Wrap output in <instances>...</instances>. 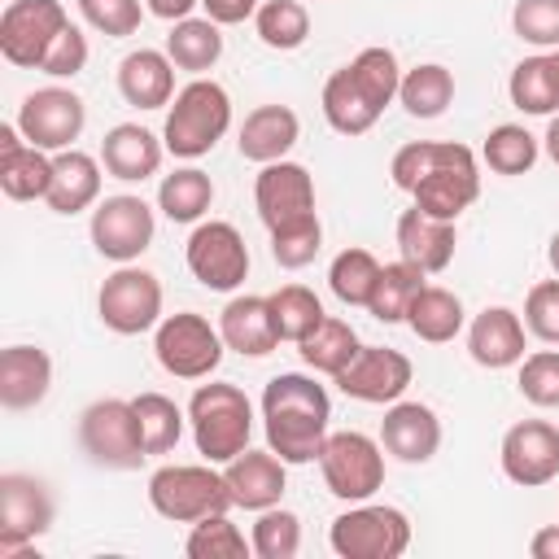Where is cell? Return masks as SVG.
Segmentation results:
<instances>
[{
  "label": "cell",
  "mask_w": 559,
  "mask_h": 559,
  "mask_svg": "<svg viewBox=\"0 0 559 559\" xmlns=\"http://www.w3.org/2000/svg\"><path fill=\"white\" fill-rule=\"evenodd\" d=\"M393 183L415 197V205L432 218H459L480 197V170L467 144L454 140H415L393 153Z\"/></svg>",
  "instance_id": "cell-1"
},
{
  "label": "cell",
  "mask_w": 559,
  "mask_h": 559,
  "mask_svg": "<svg viewBox=\"0 0 559 559\" xmlns=\"http://www.w3.org/2000/svg\"><path fill=\"white\" fill-rule=\"evenodd\" d=\"M328 419H332V402L314 376L280 371L266 380L262 389L266 445L284 463H314L328 441Z\"/></svg>",
  "instance_id": "cell-2"
},
{
  "label": "cell",
  "mask_w": 559,
  "mask_h": 559,
  "mask_svg": "<svg viewBox=\"0 0 559 559\" xmlns=\"http://www.w3.org/2000/svg\"><path fill=\"white\" fill-rule=\"evenodd\" d=\"M402 87V66L389 48L371 44L362 48L349 66L332 70L323 83V118L341 135H362L376 127L389 100H397Z\"/></svg>",
  "instance_id": "cell-3"
},
{
  "label": "cell",
  "mask_w": 559,
  "mask_h": 559,
  "mask_svg": "<svg viewBox=\"0 0 559 559\" xmlns=\"http://www.w3.org/2000/svg\"><path fill=\"white\" fill-rule=\"evenodd\" d=\"M188 424H192L197 454L205 463H231L240 450H249L253 406H249L245 389H236L227 380H210V384H197V393L188 402Z\"/></svg>",
  "instance_id": "cell-4"
},
{
  "label": "cell",
  "mask_w": 559,
  "mask_h": 559,
  "mask_svg": "<svg viewBox=\"0 0 559 559\" xmlns=\"http://www.w3.org/2000/svg\"><path fill=\"white\" fill-rule=\"evenodd\" d=\"M227 127H231V96H227V87L197 74L188 87L175 92L166 127H162V140H166V153L192 162V157H205L227 135Z\"/></svg>",
  "instance_id": "cell-5"
},
{
  "label": "cell",
  "mask_w": 559,
  "mask_h": 559,
  "mask_svg": "<svg viewBox=\"0 0 559 559\" xmlns=\"http://www.w3.org/2000/svg\"><path fill=\"white\" fill-rule=\"evenodd\" d=\"M148 502L162 520L197 524L214 511H227L231 493H227L223 472H214L210 463H170L148 476Z\"/></svg>",
  "instance_id": "cell-6"
},
{
  "label": "cell",
  "mask_w": 559,
  "mask_h": 559,
  "mask_svg": "<svg viewBox=\"0 0 559 559\" xmlns=\"http://www.w3.org/2000/svg\"><path fill=\"white\" fill-rule=\"evenodd\" d=\"M79 445L96 467L109 472H131L148 459L135 406L122 397H100L79 415Z\"/></svg>",
  "instance_id": "cell-7"
},
{
  "label": "cell",
  "mask_w": 559,
  "mask_h": 559,
  "mask_svg": "<svg viewBox=\"0 0 559 559\" xmlns=\"http://www.w3.org/2000/svg\"><path fill=\"white\" fill-rule=\"evenodd\" d=\"M223 349H227L223 332L197 310L166 314L153 332V354H157L162 371L175 380H205L223 362Z\"/></svg>",
  "instance_id": "cell-8"
},
{
  "label": "cell",
  "mask_w": 559,
  "mask_h": 559,
  "mask_svg": "<svg viewBox=\"0 0 559 559\" xmlns=\"http://www.w3.org/2000/svg\"><path fill=\"white\" fill-rule=\"evenodd\" d=\"M328 542L341 559H397L411 546V520L397 507L358 502L332 520Z\"/></svg>",
  "instance_id": "cell-9"
},
{
  "label": "cell",
  "mask_w": 559,
  "mask_h": 559,
  "mask_svg": "<svg viewBox=\"0 0 559 559\" xmlns=\"http://www.w3.org/2000/svg\"><path fill=\"white\" fill-rule=\"evenodd\" d=\"M96 314L118 336H140L162 323V280L144 266L122 262L96 293Z\"/></svg>",
  "instance_id": "cell-10"
},
{
  "label": "cell",
  "mask_w": 559,
  "mask_h": 559,
  "mask_svg": "<svg viewBox=\"0 0 559 559\" xmlns=\"http://www.w3.org/2000/svg\"><path fill=\"white\" fill-rule=\"evenodd\" d=\"M384 445L371 441L367 432H328L323 454H319V472L328 493H336L341 502H367L380 485H384Z\"/></svg>",
  "instance_id": "cell-11"
},
{
  "label": "cell",
  "mask_w": 559,
  "mask_h": 559,
  "mask_svg": "<svg viewBox=\"0 0 559 559\" xmlns=\"http://www.w3.org/2000/svg\"><path fill=\"white\" fill-rule=\"evenodd\" d=\"M66 26L61 0H9L0 13V57L17 70H39Z\"/></svg>",
  "instance_id": "cell-12"
},
{
  "label": "cell",
  "mask_w": 559,
  "mask_h": 559,
  "mask_svg": "<svg viewBox=\"0 0 559 559\" xmlns=\"http://www.w3.org/2000/svg\"><path fill=\"white\" fill-rule=\"evenodd\" d=\"M52 528V493L44 480L0 476V559H31V542Z\"/></svg>",
  "instance_id": "cell-13"
},
{
  "label": "cell",
  "mask_w": 559,
  "mask_h": 559,
  "mask_svg": "<svg viewBox=\"0 0 559 559\" xmlns=\"http://www.w3.org/2000/svg\"><path fill=\"white\" fill-rule=\"evenodd\" d=\"M188 271L197 284L214 288V293H231L245 284L249 275V249H245V236L223 223V218H210V223H197L192 236H188Z\"/></svg>",
  "instance_id": "cell-14"
},
{
  "label": "cell",
  "mask_w": 559,
  "mask_h": 559,
  "mask_svg": "<svg viewBox=\"0 0 559 559\" xmlns=\"http://www.w3.org/2000/svg\"><path fill=\"white\" fill-rule=\"evenodd\" d=\"M83 122H87V109L70 87H35L17 105V131L26 135V144L44 153L74 148V140L83 135Z\"/></svg>",
  "instance_id": "cell-15"
},
{
  "label": "cell",
  "mask_w": 559,
  "mask_h": 559,
  "mask_svg": "<svg viewBox=\"0 0 559 559\" xmlns=\"http://www.w3.org/2000/svg\"><path fill=\"white\" fill-rule=\"evenodd\" d=\"M153 210L144 197H131V192H118V197H105L96 210H92V245L100 258L109 262H135L148 245H153Z\"/></svg>",
  "instance_id": "cell-16"
},
{
  "label": "cell",
  "mask_w": 559,
  "mask_h": 559,
  "mask_svg": "<svg viewBox=\"0 0 559 559\" xmlns=\"http://www.w3.org/2000/svg\"><path fill=\"white\" fill-rule=\"evenodd\" d=\"M411 376H415V367H411V358H406L402 349L362 345V349L349 358V367H345L341 376H332V380H336V389H341L345 397H354V402L389 406V402H397V397L411 389Z\"/></svg>",
  "instance_id": "cell-17"
},
{
  "label": "cell",
  "mask_w": 559,
  "mask_h": 559,
  "mask_svg": "<svg viewBox=\"0 0 559 559\" xmlns=\"http://www.w3.org/2000/svg\"><path fill=\"white\" fill-rule=\"evenodd\" d=\"M502 472L507 480L537 489L559 476V428L546 419H520L502 437Z\"/></svg>",
  "instance_id": "cell-18"
},
{
  "label": "cell",
  "mask_w": 559,
  "mask_h": 559,
  "mask_svg": "<svg viewBox=\"0 0 559 559\" xmlns=\"http://www.w3.org/2000/svg\"><path fill=\"white\" fill-rule=\"evenodd\" d=\"M253 205H258V218L271 227L280 223H293L301 214H314V179L306 166L297 162H266L253 179Z\"/></svg>",
  "instance_id": "cell-19"
},
{
  "label": "cell",
  "mask_w": 559,
  "mask_h": 559,
  "mask_svg": "<svg viewBox=\"0 0 559 559\" xmlns=\"http://www.w3.org/2000/svg\"><path fill=\"white\" fill-rule=\"evenodd\" d=\"M284 459L266 445V450H240L231 463H223V480L231 493V507L245 511H266L280 507L284 498Z\"/></svg>",
  "instance_id": "cell-20"
},
{
  "label": "cell",
  "mask_w": 559,
  "mask_h": 559,
  "mask_svg": "<svg viewBox=\"0 0 559 559\" xmlns=\"http://www.w3.org/2000/svg\"><path fill=\"white\" fill-rule=\"evenodd\" d=\"M52 183V157L17 131V122L0 127V188L9 201H44Z\"/></svg>",
  "instance_id": "cell-21"
},
{
  "label": "cell",
  "mask_w": 559,
  "mask_h": 559,
  "mask_svg": "<svg viewBox=\"0 0 559 559\" xmlns=\"http://www.w3.org/2000/svg\"><path fill=\"white\" fill-rule=\"evenodd\" d=\"M380 445L402 463H428L441 445V419L424 402H389L380 424Z\"/></svg>",
  "instance_id": "cell-22"
},
{
  "label": "cell",
  "mask_w": 559,
  "mask_h": 559,
  "mask_svg": "<svg viewBox=\"0 0 559 559\" xmlns=\"http://www.w3.org/2000/svg\"><path fill=\"white\" fill-rule=\"evenodd\" d=\"M524 319L515 314V310H507V306H485L476 319H472V328H467V354H472V362H480V367H489V371H502V367H515L520 358H524Z\"/></svg>",
  "instance_id": "cell-23"
},
{
  "label": "cell",
  "mask_w": 559,
  "mask_h": 559,
  "mask_svg": "<svg viewBox=\"0 0 559 559\" xmlns=\"http://www.w3.org/2000/svg\"><path fill=\"white\" fill-rule=\"evenodd\" d=\"M162 153H166V140H157L148 127L140 122H118L105 131L100 140V166L122 179V183H140L148 175H157L162 166Z\"/></svg>",
  "instance_id": "cell-24"
},
{
  "label": "cell",
  "mask_w": 559,
  "mask_h": 559,
  "mask_svg": "<svg viewBox=\"0 0 559 559\" xmlns=\"http://www.w3.org/2000/svg\"><path fill=\"white\" fill-rule=\"evenodd\" d=\"M118 92L135 109H162L175 100V61L157 48H135L118 61Z\"/></svg>",
  "instance_id": "cell-25"
},
{
  "label": "cell",
  "mask_w": 559,
  "mask_h": 559,
  "mask_svg": "<svg viewBox=\"0 0 559 559\" xmlns=\"http://www.w3.org/2000/svg\"><path fill=\"white\" fill-rule=\"evenodd\" d=\"M52 358L39 345H9L0 354V402L9 411H31L48 397Z\"/></svg>",
  "instance_id": "cell-26"
},
{
  "label": "cell",
  "mask_w": 559,
  "mask_h": 559,
  "mask_svg": "<svg viewBox=\"0 0 559 559\" xmlns=\"http://www.w3.org/2000/svg\"><path fill=\"white\" fill-rule=\"evenodd\" d=\"M397 249L406 262H415L424 275H437L450 266L454 258V223L450 218H432L419 205L402 210L397 218Z\"/></svg>",
  "instance_id": "cell-27"
},
{
  "label": "cell",
  "mask_w": 559,
  "mask_h": 559,
  "mask_svg": "<svg viewBox=\"0 0 559 559\" xmlns=\"http://www.w3.org/2000/svg\"><path fill=\"white\" fill-rule=\"evenodd\" d=\"M218 332L227 341V349L245 354V358H266L275 345H280V332H275V319H271V301L266 297H231L218 314Z\"/></svg>",
  "instance_id": "cell-28"
},
{
  "label": "cell",
  "mask_w": 559,
  "mask_h": 559,
  "mask_svg": "<svg viewBox=\"0 0 559 559\" xmlns=\"http://www.w3.org/2000/svg\"><path fill=\"white\" fill-rule=\"evenodd\" d=\"M297 135H301V122H297V114L288 105H258V109L245 114L236 144H240L245 162L266 166V162H280L297 144Z\"/></svg>",
  "instance_id": "cell-29"
},
{
  "label": "cell",
  "mask_w": 559,
  "mask_h": 559,
  "mask_svg": "<svg viewBox=\"0 0 559 559\" xmlns=\"http://www.w3.org/2000/svg\"><path fill=\"white\" fill-rule=\"evenodd\" d=\"M100 197V162L83 148H61L52 157V183H48V210L52 214H79L96 205Z\"/></svg>",
  "instance_id": "cell-30"
},
{
  "label": "cell",
  "mask_w": 559,
  "mask_h": 559,
  "mask_svg": "<svg viewBox=\"0 0 559 559\" xmlns=\"http://www.w3.org/2000/svg\"><path fill=\"white\" fill-rule=\"evenodd\" d=\"M463 301L450 293V288H441V284H424L419 293H415V301H411V310H406V323H411V332L419 336V341H428V345H445V341H454L459 332H463Z\"/></svg>",
  "instance_id": "cell-31"
},
{
  "label": "cell",
  "mask_w": 559,
  "mask_h": 559,
  "mask_svg": "<svg viewBox=\"0 0 559 559\" xmlns=\"http://www.w3.org/2000/svg\"><path fill=\"white\" fill-rule=\"evenodd\" d=\"M166 57L175 61V70H188V74L214 70V61L223 57L218 22H210V17H183V22H175L170 35H166Z\"/></svg>",
  "instance_id": "cell-32"
},
{
  "label": "cell",
  "mask_w": 559,
  "mask_h": 559,
  "mask_svg": "<svg viewBox=\"0 0 559 559\" xmlns=\"http://www.w3.org/2000/svg\"><path fill=\"white\" fill-rule=\"evenodd\" d=\"M397 100L411 118H441L454 100V74L437 61H424L415 70L402 74V87H397Z\"/></svg>",
  "instance_id": "cell-33"
},
{
  "label": "cell",
  "mask_w": 559,
  "mask_h": 559,
  "mask_svg": "<svg viewBox=\"0 0 559 559\" xmlns=\"http://www.w3.org/2000/svg\"><path fill=\"white\" fill-rule=\"evenodd\" d=\"M419 288H424V271L415 262H406V258L384 262L376 288H371V301H367L371 319H380V323H406V310H411V301H415Z\"/></svg>",
  "instance_id": "cell-34"
},
{
  "label": "cell",
  "mask_w": 559,
  "mask_h": 559,
  "mask_svg": "<svg viewBox=\"0 0 559 559\" xmlns=\"http://www.w3.org/2000/svg\"><path fill=\"white\" fill-rule=\"evenodd\" d=\"M210 205H214V179L197 166H183V170L166 175L162 188H157V210L170 223H197Z\"/></svg>",
  "instance_id": "cell-35"
},
{
  "label": "cell",
  "mask_w": 559,
  "mask_h": 559,
  "mask_svg": "<svg viewBox=\"0 0 559 559\" xmlns=\"http://www.w3.org/2000/svg\"><path fill=\"white\" fill-rule=\"evenodd\" d=\"M358 349H362L358 332H354L345 319H332V314H323V323L301 341L306 367H314V371H323V376H341Z\"/></svg>",
  "instance_id": "cell-36"
},
{
  "label": "cell",
  "mask_w": 559,
  "mask_h": 559,
  "mask_svg": "<svg viewBox=\"0 0 559 559\" xmlns=\"http://www.w3.org/2000/svg\"><path fill=\"white\" fill-rule=\"evenodd\" d=\"M511 105L524 114H555L559 109V79L550 57H524L507 79Z\"/></svg>",
  "instance_id": "cell-37"
},
{
  "label": "cell",
  "mask_w": 559,
  "mask_h": 559,
  "mask_svg": "<svg viewBox=\"0 0 559 559\" xmlns=\"http://www.w3.org/2000/svg\"><path fill=\"white\" fill-rule=\"evenodd\" d=\"M271 319H275V332H280V341H306L319 323H323V301L306 288V284H284V288H275L271 297Z\"/></svg>",
  "instance_id": "cell-38"
},
{
  "label": "cell",
  "mask_w": 559,
  "mask_h": 559,
  "mask_svg": "<svg viewBox=\"0 0 559 559\" xmlns=\"http://www.w3.org/2000/svg\"><path fill=\"white\" fill-rule=\"evenodd\" d=\"M253 31H258V39H262L266 48L293 52V48H301L306 35H310V13H306V4H297V0H262L258 13H253Z\"/></svg>",
  "instance_id": "cell-39"
},
{
  "label": "cell",
  "mask_w": 559,
  "mask_h": 559,
  "mask_svg": "<svg viewBox=\"0 0 559 559\" xmlns=\"http://www.w3.org/2000/svg\"><path fill=\"white\" fill-rule=\"evenodd\" d=\"M135 419H140V437L148 454H170L183 437V411L166 397V393H140L131 397Z\"/></svg>",
  "instance_id": "cell-40"
},
{
  "label": "cell",
  "mask_w": 559,
  "mask_h": 559,
  "mask_svg": "<svg viewBox=\"0 0 559 559\" xmlns=\"http://www.w3.org/2000/svg\"><path fill=\"white\" fill-rule=\"evenodd\" d=\"M380 280V262L376 253L367 249H341L328 266V288L336 293V301L345 306H367L371 301V288Z\"/></svg>",
  "instance_id": "cell-41"
},
{
  "label": "cell",
  "mask_w": 559,
  "mask_h": 559,
  "mask_svg": "<svg viewBox=\"0 0 559 559\" xmlns=\"http://www.w3.org/2000/svg\"><path fill=\"white\" fill-rule=\"evenodd\" d=\"M183 550L192 559H245V555H253V542L227 520V511H214V515L192 524Z\"/></svg>",
  "instance_id": "cell-42"
},
{
  "label": "cell",
  "mask_w": 559,
  "mask_h": 559,
  "mask_svg": "<svg viewBox=\"0 0 559 559\" xmlns=\"http://www.w3.org/2000/svg\"><path fill=\"white\" fill-rule=\"evenodd\" d=\"M319 249H323V223H319V214H301V218H293V223L271 227V258H275L284 271L310 266Z\"/></svg>",
  "instance_id": "cell-43"
},
{
  "label": "cell",
  "mask_w": 559,
  "mask_h": 559,
  "mask_svg": "<svg viewBox=\"0 0 559 559\" xmlns=\"http://www.w3.org/2000/svg\"><path fill=\"white\" fill-rule=\"evenodd\" d=\"M480 153H485V162H489L493 175H524L537 162V135H528L515 122H502V127H493L485 135V148Z\"/></svg>",
  "instance_id": "cell-44"
},
{
  "label": "cell",
  "mask_w": 559,
  "mask_h": 559,
  "mask_svg": "<svg viewBox=\"0 0 559 559\" xmlns=\"http://www.w3.org/2000/svg\"><path fill=\"white\" fill-rule=\"evenodd\" d=\"M249 542H253L258 559H293L301 550V520L284 507H266V511H258Z\"/></svg>",
  "instance_id": "cell-45"
},
{
  "label": "cell",
  "mask_w": 559,
  "mask_h": 559,
  "mask_svg": "<svg viewBox=\"0 0 559 559\" xmlns=\"http://www.w3.org/2000/svg\"><path fill=\"white\" fill-rule=\"evenodd\" d=\"M520 393L533 406H559V349H537L520 358Z\"/></svg>",
  "instance_id": "cell-46"
},
{
  "label": "cell",
  "mask_w": 559,
  "mask_h": 559,
  "mask_svg": "<svg viewBox=\"0 0 559 559\" xmlns=\"http://www.w3.org/2000/svg\"><path fill=\"white\" fill-rule=\"evenodd\" d=\"M511 26L533 48H559V0H515Z\"/></svg>",
  "instance_id": "cell-47"
},
{
  "label": "cell",
  "mask_w": 559,
  "mask_h": 559,
  "mask_svg": "<svg viewBox=\"0 0 559 559\" xmlns=\"http://www.w3.org/2000/svg\"><path fill=\"white\" fill-rule=\"evenodd\" d=\"M79 13H83V22L92 31L109 35V39H122V35L140 31L144 4L140 0H79Z\"/></svg>",
  "instance_id": "cell-48"
},
{
  "label": "cell",
  "mask_w": 559,
  "mask_h": 559,
  "mask_svg": "<svg viewBox=\"0 0 559 559\" xmlns=\"http://www.w3.org/2000/svg\"><path fill=\"white\" fill-rule=\"evenodd\" d=\"M524 328L546 341V345H559V280H542L528 288L524 297Z\"/></svg>",
  "instance_id": "cell-49"
},
{
  "label": "cell",
  "mask_w": 559,
  "mask_h": 559,
  "mask_svg": "<svg viewBox=\"0 0 559 559\" xmlns=\"http://www.w3.org/2000/svg\"><path fill=\"white\" fill-rule=\"evenodd\" d=\"M83 66H87V35L70 22L61 35H57V44L48 48V57H44V74H52V79H74V74H83Z\"/></svg>",
  "instance_id": "cell-50"
},
{
  "label": "cell",
  "mask_w": 559,
  "mask_h": 559,
  "mask_svg": "<svg viewBox=\"0 0 559 559\" xmlns=\"http://www.w3.org/2000/svg\"><path fill=\"white\" fill-rule=\"evenodd\" d=\"M201 9H205L210 22H218V26H236V22H245V17L258 13V0H201Z\"/></svg>",
  "instance_id": "cell-51"
},
{
  "label": "cell",
  "mask_w": 559,
  "mask_h": 559,
  "mask_svg": "<svg viewBox=\"0 0 559 559\" xmlns=\"http://www.w3.org/2000/svg\"><path fill=\"white\" fill-rule=\"evenodd\" d=\"M197 4H201V0H144V9H148L153 17H162V22H183V17H192Z\"/></svg>",
  "instance_id": "cell-52"
},
{
  "label": "cell",
  "mask_w": 559,
  "mask_h": 559,
  "mask_svg": "<svg viewBox=\"0 0 559 559\" xmlns=\"http://www.w3.org/2000/svg\"><path fill=\"white\" fill-rule=\"evenodd\" d=\"M528 550H533V559H559V524L537 528L533 542H528Z\"/></svg>",
  "instance_id": "cell-53"
},
{
  "label": "cell",
  "mask_w": 559,
  "mask_h": 559,
  "mask_svg": "<svg viewBox=\"0 0 559 559\" xmlns=\"http://www.w3.org/2000/svg\"><path fill=\"white\" fill-rule=\"evenodd\" d=\"M542 144H546V157L559 166V114L550 118V127H546V135H542Z\"/></svg>",
  "instance_id": "cell-54"
},
{
  "label": "cell",
  "mask_w": 559,
  "mask_h": 559,
  "mask_svg": "<svg viewBox=\"0 0 559 559\" xmlns=\"http://www.w3.org/2000/svg\"><path fill=\"white\" fill-rule=\"evenodd\" d=\"M546 262H550V271L559 275V231L550 236V245H546Z\"/></svg>",
  "instance_id": "cell-55"
},
{
  "label": "cell",
  "mask_w": 559,
  "mask_h": 559,
  "mask_svg": "<svg viewBox=\"0 0 559 559\" xmlns=\"http://www.w3.org/2000/svg\"><path fill=\"white\" fill-rule=\"evenodd\" d=\"M550 66H555V79H559V48L550 52Z\"/></svg>",
  "instance_id": "cell-56"
}]
</instances>
